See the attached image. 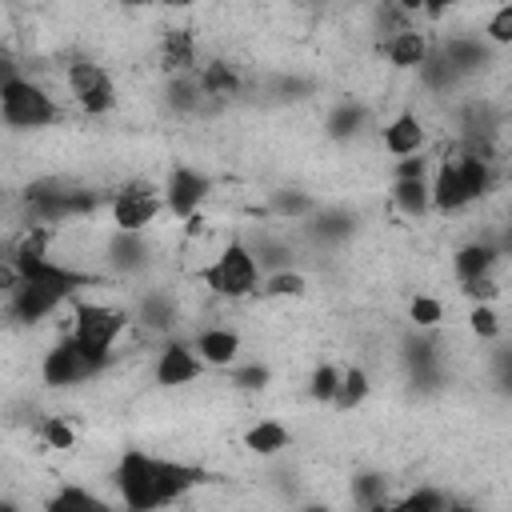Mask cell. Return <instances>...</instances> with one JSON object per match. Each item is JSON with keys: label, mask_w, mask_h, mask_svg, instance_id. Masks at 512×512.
<instances>
[{"label": "cell", "mask_w": 512, "mask_h": 512, "mask_svg": "<svg viewBox=\"0 0 512 512\" xmlns=\"http://www.w3.org/2000/svg\"><path fill=\"white\" fill-rule=\"evenodd\" d=\"M428 184H432V208H436V212H444V216H452V212H460V208H468V204H472V200H468V192H464V184H460L456 160H440Z\"/></svg>", "instance_id": "13"}, {"label": "cell", "mask_w": 512, "mask_h": 512, "mask_svg": "<svg viewBox=\"0 0 512 512\" xmlns=\"http://www.w3.org/2000/svg\"><path fill=\"white\" fill-rule=\"evenodd\" d=\"M48 508H52V512H60V508H96V512H100L104 504H100L92 492H84V488H60V492L48 500Z\"/></svg>", "instance_id": "29"}, {"label": "cell", "mask_w": 512, "mask_h": 512, "mask_svg": "<svg viewBox=\"0 0 512 512\" xmlns=\"http://www.w3.org/2000/svg\"><path fill=\"white\" fill-rule=\"evenodd\" d=\"M164 68L176 76V72H196V44L184 28H172L164 36Z\"/></svg>", "instance_id": "21"}, {"label": "cell", "mask_w": 512, "mask_h": 512, "mask_svg": "<svg viewBox=\"0 0 512 512\" xmlns=\"http://www.w3.org/2000/svg\"><path fill=\"white\" fill-rule=\"evenodd\" d=\"M360 124H364V108H360V104H340V108L328 116V136H332V140H348V136L360 132Z\"/></svg>", "instance_id": "24"}, {"label": "cell", "mask_w": 512, "mask_h": 512, "mask_svg": "<svg viewBox=\"0 0 512 512\" xmlns=\"http://www.w3.org/2000/svg\"><path fill=\"white\" fill-rule=\"evenodd\" d=\"M124 328H128L124 308H112V304H100V300H76L72 304V340L88 356H96L100 364L112 360V348L124 336Z\"/></svg>", "instance_id": "2"}, {"label": "cell", "mask_w": 512, "mask_h": 512, "mask_svg": "<svg viewBox=\"0 0 512 512\" xmlns=\"http://www.w3.org/2000/svg\"><path fill=\"white\" fill-rule=\"evenodd\" d=\"M452 4H456V0H424V12H428L432 20H440V16H444Z\"/></svg>", "instance_id": "35"}, {"label": "cell", "mask_w": 512, "mask_h": 512, "mask_svg": "<svg viewBox=\"0 0 512 512\" xmlns=\"http://www.w3.org/2000/svg\"><path fill=\"white\" fill-rule=\"evenodd\" d=\"M292 444V432L280 424V420H256L248 432H244V448L252 452V456H280L284 448Z\"/></svg>", "instance_id": "16"}, {"label": "cell", "mask_w": 512, "mask_h": 512, "mask_svg": "<svg viewBox=\"0 0 512 512\" xmlns=\"http://www.w3.org/2000/svg\"><path fill=\"white\" fill-rule=\"evenodd\" d=\"M496 248L492 244H480V240H472V244H460L456 248V256H452V272H456V280L464 284V280H476V276H488L492 268H496Z\"/></svg>", "instance_id": "15"}, {"label": "cell", "mask_w": 512, "mask_h": 512, "mask_svg": "<svg viewBox=\"0 0 512 512\" xmlns=\"http://www.w3.org/2000/svg\"><path fill=\"white\" fill-rule=\"evenodd\" d=\"M112 480L120 488V500L128 508H136V512H148V508L168 504L164 500V460H156L148 452H124Z\"/></svg>", "instance_id": "4"}, {"label": "cell", "mask_w": 512, "mask_h": 512, "mask_svg": "<svg viewBox=\"0 0 512 512\" xmlns=\"http://www.w3.org/2000/svg\"><path fill=\"white\" fill-rule=\"evenodd\" d=\"M204 360L196 356L192 344H180V340H168L156 356V384L160 388H180V384H192L200 376Z\"/></svg>", "instance_id": "10"}, {"label": "cell", "mask_w": 512, "mask_h": 512, "mask_svg": "<svg viewBox=\"0 0 512 512\" xmlns=\"http://www.w3.org/2000/svg\"><path fill=\"white\" fill-rule=\"evenodd\" d=\"M268 380H272L268 364H244V368L232 372V384L244 388V392H260V388H268Z\"/></svg>", "instance_id": "30"}, {"label": "cell", "mask_w": 512, "mask_h": 512, "mask_svg": "<svg viewBox=\"0 0 512 512\" xmlns=\"http://www.w3.org/2000/svg\"><path fill=\"white\" fill-rule=\"evenodd\" d=\"M304 276L300 272H288V268H280V272H272L264 284H260V292L264 296H304Z\"/></svg>", "instance_id": "27"}, {"label": "cell", "mask_w": 512, "mask_h": 512, "mask_svg": "<svg viewBox=\"0 0 512 512\" xmlns=\"http://www.w3.org/2000/svg\"><path fill=\"white\" fill-rule=\"evenodd\" d=\"M368 392H372V376L360 368V364H348L344 368V376H340V392H336V412H352V408H360L364 400H368Z\"/></svg>", "instance_id": "20"}, {"label": "cell", "mask_w": 512, "mask_h": 512, "mask_svg": "<svg viewBox=\"0 0 512 512\" xmlns=\"http://www.w3.org/2000/svg\"><path fill=\"white\" fill-rule=\"evenodd\" d=\"M444 504H448V496L436 492V488H420V492H408V496L400 500V508H416V512H436V508H444Z\"/></svg>", "instance_id": "31"}, {"label": "cell", "mask_w": 512, "mask_h": 512, "mask_svg": "<svg viewBox=\"0 0 512 512\" xmlns=\"http://www.w3.org/2000/svg\"><path fill=\"white\" fill-rule=\"evenodd\" d=\"M104 364L96 360V356H88L76 340H72V332L64 336V340H56L48 352H44V360H40V380L48 384V388H68V384H80V380H88L92 372H100Z\"/></svg>", "instance_id": "6"}, {"label": "cell", "mask_w": 512, "mask_h": 512, "mask_svg": "<svg viewBox=\"0 0 512 512\" xmlns=\"http://www.w3.org/2000/svg\"><path fill=\"white\" fill-rule=\"evenodd\" d=\"M200 88H204V96H216V100L236 96V92H240V72H236V64H228V60H208V64L200 68Z\"/></svg>", "instance_id": "19"}, {"label": "cell", "mask_w": 512, "mask_h": 512, "mask_svg": "<svg viewBox=\"0 0 512 512\" xmlns=\"http://www.w3.org/2000/svg\"><path fill=\"white\" fill-rule=\"evenodd\" d=\"M164 208V192L152 180H128L112 196V228L116 232H144Z\"/></svg>", "instance_id": "5"}, {"label": "cell", "mask_w": 512, "mask_h": 512, "mask_svg": "<svg viewBox=\"0 0 512 512\" xmlns=\"http://www.w3.org/2000/svg\"><path fill=\"white\" fill-rule=\"evenodd\" d=\"M408 176H428V160H420V152L416 156H400L396 180H408Z\"/></svg>", "instance_id": "33"}, {"label": "cell", "mask_w": 512, "mask_h": 512, "mask_svg": "<svg viewBox=\"0 0 512 512\" xmlns=\"http://www.w3.org/2000/svg\"><path fill=\"white\" fill-rule=\"evenodd\" d=\"M508 164H512V148H508Z\"/></svg>", "instance_id": "39"}, {"label": "cell", "mask_w": 512, "mask_h": 512, "mask_svg": "<svg viewBox=\"0 0 512 512\" xmlns=\"http://www.w3.org/2000/svg\"><path fill=\"white\" fill-rule=\"evenodd\" d=\"M396 8H400L404 16H416V12H424V0H396Z\"/></svg>", "instance_id": "36"}, {"label": "cell", "mask_w": 512, "mask_h": 512, "mask_svg": "<svg viewBox=\"0 0 512 512\" xmlns=\"http://www.w3.org/2000/svg\"><path fill=\"white\" fill-rule=\"evenodd\" d=\"M64 76H68V92L76 96V104L88 116H104L116 108V84H112L108 68H100L96 60H72Z\"/></svg>", "instance_id": "7"}, {"label": "cell", "mask_w": 512, "mask_h": 512, "mask_svg": "<svg viewBox=\"0 0 512 512\" xmlns=\"http://www.w3.org/2000/svg\"><path fill=\"white\" fill-rule=\"evenodd\" d=\"M160 4H168V8H184V4H192V0H160Z\"/></svg>", "instance_id": "37"}, {"label": "cell", "mask_w": 512, "mask_h": 512, "mask_svg": "<svg viewBox=\"0 0 512 512\" xmlns=\"http://www.w3.org/2000/svg\"><path fill=\"white\" fill-rule=\"evenodd\" d=\"M276 208H280V212H308V208H312V200H304V196H280V200H276Z\"/></svg>", "instance_id": "34"}, {"label": "cell", "mask_w": 512, "mask_h": 512, "mask_svg": "<svg viewBox=\"0 0 512 512\" xmlns=\"http://www.w3.org/2000/svg\"><path fill=\"white\" fill-rule=\"evenodd\" d=\"M392 68H420L428 60V36L420 28H400L388 44H384Z\"/></svg>", "instance_id": "14"}, {"label": "cell", "mask_w": 512, "mask_h": 512, "mask_svg": "<svg viewBox=\"0 0 512 512\" xmlns=\"http://www.w3.org/2000/svg\"><path fill=\"white\" fill-rule=\"evenodd\" d=\"M408 320H412L416 328H436V324L444 320V304H440L436 296H428V292H416V296L408 300Z\"/></svg>", "instance_id": "25"}, {"label": "cell", "mask_w": 512, "mask_h": 512, "mask_svg": "<svg viewBox=\"0 0 512 512\" xmlns=\"http://www.w3.org/2000/svg\"><path fill=\"white\" fill-rule=\"evenodd\" d=\"M392 204L404 216H424L432 208V184L428 176H408V180H392Z\"/></svg>", "instance_id": "18"}, {"label": "cell", "mask_w": 512, "mask_h": 512, "mask_svg": "<svg viewBox=\"0 0 512 512\" xmlns=\"http://www.w3.org/2000/svg\"><path fill=\"white\" fill-rule=\"evenodd\" d=\"M8 312H12V320H20V324H36V320H44V316H52L68 296L64 292H56L52 284H40V280H20L12 268H8Z\"/></svg>", "instance_id": "8"}, {"label": "cell", "mask_w": 512, "mask_h": 512, "mask_svg": "<svg viewBox=\"0 0 512 512\" xmlns=\"http://www.w3.org/2000/svg\"><path fill=\"white\" fill-rule=\"evenodd\" d=\"M380 144H384V152L388 156H416L420 148H424V124H420V116L416 112H400V116H392L388 124H384V132H380Z\"/></svg>", "instance_id": "12"}, {"label": "cell", "mask_w": 512, "mask_h": 512, "mask_svg": "<svg viewBox=\"0 0 512 512\" xmlns=\"http://www.w3.org/2000/svg\"><path fill=\"white\" fill-rule=\"evenodd\" d=\"M0 112H4V124L8 128H20V132L48 128V124L60 120L56 100L40 84H32V80H24L16 72L4 76V84H0Z\"/></svg>", "instance_id": "3"}, {"label": "cell", "mask_w": 512, "mask_h": 512, "mask_svg": "<svg viewBox=\"0 0 512 512\" xmlns=\"http://www.w3.org/2000/svg\"><path fill=\"white\" fill-rule=\"evenodd\" d=\"M464 296L476 304V300H496L500 296V284H496V276L488 272V276H476V280H464Z\"/></svg>", "instance_id": "32"}, {"label": "cell", "mask_w": 512, "mask_h": 512, "mask_svg": "<svg viewBox=\"0 0 512 512\" xmlns=\"http://www.w3.org/2000/svg\"><path fill=\"white\" fill-rule=\"evenodd\" d=\"M340 376H344V368H336V364H320V368H312V376H308V396H312L316 404H336Z\"/></svg>", "instance_id": "22"}, {"label": "cell", "mask_w": 512, "mask_h": 512, "mask_svg": "<svg viewBox=\"0 0 512 512\" xmlns=\"http://www.w3.org/2000/svg\"><path fill=\"white\" fill-rule=\"evenodd\" d=\"M40 440L56 452H68V448H76V428L64 416H44L40 420Z\"/></svg>", "instance_id": "26"}, {"label": "cell", "mask_w": 512, "mask_h": 512, "mask_svg": "<svg viewBox=\"0 0 512 512\" xmlns=\"http://www.w3.org/2000/svg\"><path fill=\"white\" fill-rule=\"evenodd\" d=\"M456 172H460V184H464L468 200H480V196L492 192V164H488V156L468 148V152L456 156Z\"/></svg>", "instance_id": "17"}, {"label": "cell", "mask_w": 512, "mask_h": 512, "mask_svg": "<svg viewBox=\"0 0 512 512\" xmlns=\"http://www.w3.org/2000/svg\"><path fill=\"white\" fill-rule=\"evenodd\" d=\"M468 328H472L480 340H500L504 324H500V316H496L492 300H476V304L468 308Z\"/></svg>", "instance_id": "23"}, {"label": "cell", "mask_w": 512, "mask_h": 512, "mask_svg": "<svg viewBox=\"0 0 512 512\" xmlns=\"http://www.w3.org/2000/svg\"><path fill=\"white\" fill-rule=\"evenodd\" d=\"M484 36H488V44H512V0L500 4V8L488 16Z\"/></svg>", "instance_id": "28"}, {"label": "cell", "mask_w": 512, "mask_h": 512, "mask_svg": "<svg viewBox=\"0 0 512 512\" xmlns=\"http://www.w3.org/2000/svg\"><path fill=\"white\" fill-rule=\"evenodd\" d=\"M196 276L204 280L208 292H216V296H224V300H244V296L260 292V284H264L260 260H256V252H252L244 240H228V244L212 256V264H204Z\"/></svg>", "instance_id": "1"}, {"label": "cell", "mask_w": 512, "mask_h": 512, "mask_svg": "<svg viewBox=\"0 0 512 512\" xmlns=\"http://www.w3.org/2000/svg\"><path fill=\"white\" fill-rule=\"evenodd\" d=\"M212 192V180L200 172V168H188V164H176L164 180V208L176 216V220H192L204 200Z\"/></svg>", "instance_id": "9"}, {"label": "cell", "mask_w": 512, "mask_h": 512, "mask_svg": "<svg viewBox=\"0 0 512 512\" xmlns=\"http://www.w3.org/2000/svg\"><path fill=\"white\" fill-rule=\"evenodd\" d=\"M124 4H152V0H124Z\"/></svg>", "instance_id": "38"}, {"label": "cell", "mask_w": 512, "mask_h": 512, "mask_svg": "<svg viewBox=\"0 0 512 512\" xmlns=\"http://www.w3.org/2000/svg\"><path fill=\"white\" fill-rule=\"evenodd\" d=\"M192 348H196V356H200L204 364L228 368V364H236V356H240V332H236V328H224V324L200 328L196 340H192Z\"/></svg>", "instance_id": "11"}]
</instances>
